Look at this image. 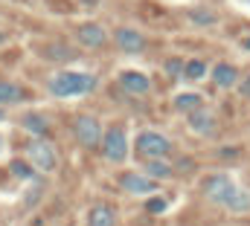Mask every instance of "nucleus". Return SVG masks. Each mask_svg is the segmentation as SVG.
<instances>
[{
    "label": "nucleus",
    "mask_w": 250,
    "mask_h": 226,
    "mask_svg": "<svg viewBox=\"0 0 250 226\" xmlns=\"http://www.w3.org/2000/svg\"><path fill=\"white\" fill-rule=\"evenodd\" d=\"M26 157H29L32 169L44 171V174H50V171L59 169V157H56V148H53L50 142H44V139H32V142L26 145Z\"/></svg>",
    "instance_id": "39448f33"
},
{
    "label": "nucleus",
    "mask_w": 250,
    "mask_h": 226,
    "mask_svg": "<svg viewBox=\"0 0 250 226\" xmlns=\"http://www.w3.org/2000/svg\"><path fill=\"white\" fill-rule=\"evenodd\" d=\"M169 151H172V142H169L163 133H157V131H143V133H137V157H143L146 163H148V160H166Z\"/></svg>",
    "instance_id": "7ed1b4c3"
},
{
    "label": "nucleus",
    "mask_w": 250,
    "mask_h": 226,
    "mask_svg": "<svg viewBox=\"0 0 250 226\" xmlns=\"http://www.w3.org/2000/svg\"><path fill=\"white\" fill-rule=\"evenodd\" d=\"M166 206H169V203H166V197H151V200L146 203V209H148L151 215H160V212H166Z\"/></svg>",
    "instance_id": "412c9836"
},
{
    "label": "nucleus",
    "mask_w": 250,
    "mask_h": 226,
    "mask_svg": "<svg viewBox=\"0 0 250 226\" xmlns=\"http://www.w3.org/2000/svg\"><path fill=\"white\" fill-rule=\"evenodd\" d=\"M184 67H187L184 61H169V64H166V70H169V75H184Z\"/></svg>",
    "instance_id": "5701e85b"
},
{
    "label": "nucleus",
    "mask_w": 250,
    "mask_h": 226,
    "mask_svg": "<svg viewBox=\"0 0 250 226\" xmlns=\"http://www.w3.org/2000/svg\"><path fill=\"white\" fill-rule=\"evenodd\" d=\"M0 41H3V32H0Z\"/></svg>",
    "instance_id": "bb28decb"
},
{
    "label": "nucleus",
    "mask_w": 250,
    "mask_h": 226,
    "mask_svg": "<svg viewBox=\"0 0 250 226\" xmlns=\"http://www.w3.org/2000/svg\"><path fill=\"white\" fill-rule=\"evenodd\" d=\"M23 99V90L12 81H0V105H15Z\"/></svg>",
    "instance_id": "f3484780"
},
{
    "label": "nucleus",
    "mask_w": 250,
    "mask_h": 226,
    "mask_svg": "<svg viewBox=\"0 0 250 226\" xmlns=\"http://www.w3.org/2000/svg\"><path fill=\"white\" fill-rule=\"evenodd\" d=\"M76 56L70 47H64V44H50L47 50H44V58H50V61H70V58Z\"/></svg>",
    "instance_id": "a211bd4d"
},
{
    "label": "nucleus",
    "mask_w": 250,
    "mask_h": 226,
    "mask_svg": "<svg viewBox=\"0 0 250 226\" xmlns=\"http://www.w3.org/2000/svg\"><path fill=\"white\" fill-rule=\"evenodd\" d=\"M84 226H117V212L108 203H96V206H90Z\"/></svg>",
    "instance_id": "9b49d317"
},
{
    "label": "nucleus",
    "mask_w": 250,
    "mask_h": 226,
    "mask_svg": "<svg viewBox=\"0 0 250 226\" xmlns=\"http://www.w3.org/2000/svg\"><path fill=\"white\" fill-rule=\"evenodd\" d=\"M212 81H215V87H236L239 81H242V75H239V70L233 67V64H227V61H221V64H215L212 67Z\"/></svg>",
    "instance_id": "f8f14e48"
},
{
    "label": "nucleus",
    "mask_w": 250,
    "mask_h": 226,
    "mask_svg": "<svg viewBox=\"0 0 250 226\" xmlns=\"http://www.w3.org/2000/svg\"><path fill=\"white\" fill-rule=\"evenodd\" d=\"M9 169H12V174H15L18 180H32V169H29V163H23V160H15Z\"/></svg>",
    "instance_id": "aec40b11"
},
{
    "label": "nucleus",
    "mask_w": 250,
    "mask_h": 226,
    "mask_svg": "<svg viewBox=\"0 0 250 226\" xmlns=\"http://www.w3.org/2000/svg\"><path fill=\"white\" fill-rule=\"evenodd\" d=\"M96 87V78L90 73H73V70H64L56 73L50 78V93L59 96V99H73V96H84Z\"/></svg>",
    "instance_id": "f03ea898"
},
{
    "label": "nucleus",
    "mask_w": 250,
    "mask_h": 226,
    "mask_svg": "<svg viewBox=\"0 0 250 226\" xmlns=\"http://www.w3.org/2000/svg\"><path fill=\"white\" fill-rule=\"evenodd\" d=\"M242 47H245V50H250V38H245V41H242Z\"/></svg>",
    "instance_id": "393cba45"
},
{
    "label": "nucleus",
    "mask_w": 250,
    "mask_h": 226,
    "mask_svg": "<svg viewBox=\"0 0 250 226\" xmlns=\"http://www.w3.org/2000/svg\"><path fill=\"white\" fill-rule=\"evenodd\" d=\"M189 128L195 133H201V136H209V133H215V116L201 108V111L189 113Z\"/></svg>",
    "instance_id": "ddd939ff"
},
{
    "label": "nucleus",
    "mask_w": 250,
    "mask_h": 226,
    "mask_svg": "<svg viewBox=\"0 0 250 226\" xmlns=\"http://www.w3.org/2000/svg\"><path fill=\"white\" fill-rule=\"evenodd\" d=\"M120 87H123L125 93H131V96H146V93L151 90V81H148V75H146V73L125 70L123 75H120Z\"/></svg>",
    "instance_id": "6e6552de"
},
{
    "label": "nucleus",
    "mask_w": 250,
    "mask_h": 226,
    "mask_svg": "<svg viewBox=\"0 0 250 226\" xmlns=\"http://www.w3.org/2000/svg\"><path fill=\"white\" fill-rule=\"evenodd\" d=\"M146 177H151V180H166V177H172V166H169L166 160H148V163H146Z\"/></svg>",
    "instance_id": "dca6fc26"
},
{
    "label": "nucleus",
    "mask_w": 250,
    "mask_h": 226,
    "mask_svg": "<svg viewBox=\"0 0 250 226\" xmlns=\"http://www.w3.org/2000/svg\"><path fill=\"white\" fill-rule=\"evenodd\" d=\"M120 186H123L125 191H131V194H154L157 191V183L151 177H146V174H137V171L123 174L120 177Z\"/></svg>",
    "instance_id": "0eeeda50"
},
{
    "label": "nucleus",
    "mask_w": 250,
    "mask_h": 226,
    "mask_svg": "<svg viewBox=\"0 0 250 226\" xmlns=\"http://www.w3.org/2000/svg\"><path fill=\"white\" fill-rule=\"evenodd\" d=\"M117 44L123 47V53H128V56H137V53H143L146 38H143L137 29H128V26H123V29H117Z\"/></svg>",
    "instance_id": "9d476101"
},
{
    "label": "nucleus",
    "mask_w": 250,
    "mask_h": 226,
    "mask_svg": "<svg viewBox=\"0 0 250 226\" xmlns=\"http://www.w3.org/2000/svg\"><path fill=\"white\" fill-rule=\"evenodd\" d=\"M192 20H198V23H212L215 15H209V12H192Z\"/></svg>",
    "instance_id": "b1692460"
},
{
    "label": "nucleus",
    "mask_w": 250,
    "mask_h": 226,
    "mask_svg": "<svg viewBox=\"0 0 250 226\" xmlns=\"http://www.w3.org/2000/svg\"><path fill=\"white\" fill-rule=\"evenodd\" d=\"M0 145H3V139H0Z\"/></svg>",
    "instance_id": "cd10ccee"
},
{
    "label": "nucleus",
    "mask_w": 250,
    "mask_h": 226,
    "mask_svg": "<svg viewBox=\"0 0 250 226\" xmlns=\"http://www.w3.org/2000/svg\"><path fill=\"white\" fill-rule=\"evenodd\" d=\"M76 35H79V44L87 47V50H99L105 44V29L99 23H84V26L76 29Z\"/></svg>",
    "instance_id": "1a4fd4ad"
},
{
    "label": "nucleus",
    "mask_w": 250,
    "mask_h": 226,
    "mask_svg": "<svg viewBox=\"0 0 250 226\" xmlns=\"http://www.w3.org/2000/svg\"><path fill=\"white\" fill-rule=\"evenodd\" d=\"M21 122H23V128H26V131H32L35 136H47V131H50V122H47L41 113H26Z\"/></svg>",
    "instance_id": "2eb2a0df"
},
{
    "label": "nucleus",
    "mask_w": 250,
    "mask_h": 226,
    "mask_svg": "<svg viewBox=\"0 0 250 226\" xmlns=\"http://www.w3.org/2000/svg\"><path fill=\"white\" fill-rule=\"evenodd\" d=\"M236 87H239V96H242V99H250V73L242 75V81H239Z\"/></svg>",
    "instance_id": "4be33fe9"
},
{
    "label": "nucleus",
    "mask_w": 250,
    "mask_h": 226,
    "mask_svg": "<svg viewBox=\"0 0 250 226\" xmlns=\"http://www.w3.org/2000/svg\"><path fill=\"white\" fill-rule=\"evenodd\" d=\"M184 75H187L189 81L204 78V75H207V64H204V61H198V58H192V61H187V67H184Z\"/></svg>",
    "instance_id": "6ab92c4d"
},
{
    "label": "nucleus",
    "mask_w": 250,
    "mask_h": 226,
    "mask_svg": "<svg viewBox=\"0 0 250 226\" xmlns=\"http://www.w3.org/2000/svg\"><path fill=\"white\" fill-rule=\"evenodd\" d=\"M73 133H76L79 145H84V148H96V145H102V136H105L99 119H93V116H76V122H73Z\"/></svg>",
    "instance_id": "423d86ee"
},
{
    "label": "nucleus",
    "mask_w": 250,
    "mask_h": 226,
    "mask_svg": "<svg viewBox=\"0 0 250 226\" xmlns=\"http://www.w3.org/2000/svg\"><path fill=\"white\" fill-rule=\"evenodd\" d=\"M201 191L207 200H212L215 206L233 212V215H248L250 212V188L239 186L230 174H209L201 183Z\"/></svg>",
    "instance_id": "f257e3e1"
},
{
    "label": "nucleus",
    "mask_w": 250,
    "mask_h": 226,
    "mask_svg": "<svg viewBox=\"0 0 250 226\" xmlns=\"http://www.w3.org/2000/svg\"><path fill=\"white\" fill-rule=\"evenodd\" d=\"M175 108L189 116V113H195V111L204 108V99H201L198 93H178V96H175Z\"/></svg>",
    "instance_id": "4468645a"
},
{
    "label": "nucleus",
    "mask_w": 250,
    "mask_h": 226,
    "mask_svg": "<svg viewBox=\"0 0 250 226\" xmlns=\"http://www.w3.org/2000/svg\"><path fill=\"white\" fill-rule=\"evenodd\" d=\"M0 122H3V111H0Z\"/></svg>",
    "instance_id": "a878e982"
},
{
    "label": "nucleus",
    "mask_w": 250,
    "mask_h": 226,
    "mask_svg": "<svg viewBox=\"0 0 250 226\" xmlns=\"http://www.w3.org/2000/svg\"><path fill=\"white\" fill-rule=\"evenodd\" d=\"M99 148H102V154H105L108 163H123L125 157H128V136H125L123 125L108 128L105 136H102V145H99Z\"/></svg>",
    "instance_id": "20e7f679"
}]
</instances>
